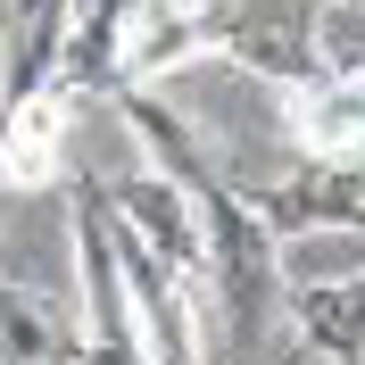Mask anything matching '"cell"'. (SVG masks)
<instances>
[{"label": "cell", "mask_w": 365, "mask_h": 365, "mask_svg": "<svg viewBox=\"0 0 365 365\" xmlns=\"http://www.w3.org/2000/svg\"><path fill=\"white\" fill-rule=\"evenodd\" d=\"M191 200H200V225H207V291L225 307V349L232 357H257L274 307H282V241L266 232L250 191H232L216 175L191 182Z\"/></svg>", "instance_id": "6da1fadb"}, {"label": "cell", "mask_w": 365, "mask_h": 365, "mask_svg": "<svg viewBox=\"0 0 365 365\" xmlns=\"http://www.w3.org/2000/svg\"><path fill=\"white\" fill-rule=\"evenodd\" d=\"M67 241H75V341H83V365H150L133 291H125V266H116V241H108V191L91 175L67 191Z\"/></svg>", "instance_id": "7a4b0ae2"}, {"label": "cell", "mask_w": 365, "mask_h": 365, "mask_svg": "<svg viewBox=\"0 0 365 365\" xmlns=\"http://www.w3.org/2000/svg\"><path fill=\"white\" fill-rule=\"evenodd\" d=\"M207 42L216 58L257 83L291 91L332 75V50H324V17H282V9H250V0H207Z\"/></svg>", "instance_id": "3957f363"}, {"label": "cell", "mask_w": 365, "mask_h": 365, "mask_svg": "<svg viewBox=\"0 0 365 365\" xmlns=\"http://www.w3.org/2000/svg\"><path fill=\"white\" fill-rule=\"evenodd\" d=\"M100 191H108V182H100ZM108 241H116V266H125V291H133L150 365H207V349H200V282L175 274L116 207H108Z\"/></svg>", "instance_id": "277c9868"}, {"label": "cell", "mask_w": 365, "mask_h": 365, "mask_svg": "<svg viewBox=\"0 0 365 365\" xmlns=\"http://www.w3.org/2000/svg\"><path fill=\"white\" fill-rule=\"evenodd\" d=\"M250 207L266 216L274 241H299V232H365V175L357 166H307L299 158L282 182H250Z\"/></svg>", "instance_id": "5b68a950"}, {"label": "cell", "mask_w": 365, "mask_h": 365, "mask_svg": "<svg viewBox=\"0 0 365 365\" xmlns=\"http://www.w3.org/2000/svg\"><path fill=\"white\" fill-rule=\"evenodd\" d=\"M108 207H116V216H125V225H133L175 274H191V282L207 291V225H200V200H191L175 175L133 166L125 182H108Z\"/></svg>", "instance_id": "8992f818"}, {"label": "cell", "mask_w": 365, "mask_h": 365, "mask_svg": "<svg viewBox=\"0 0 365 365\" xmlns=\"http://www.w3.org/2000/svg\"><path fill=\"white\" fill-rule=\"evenodd\" d=\"M282 133L307 166H357L365 175V75H316L282 91Z\"/></svg>", "instance_id": "52a82bcc"}, {"label": "cell", "mask_w": 365, "mask_h": 365, "mask_svg": "<svg viewBox=\"0 0 365 365\" xmlns=\"http://www.w3.org/2000/svg\"><path fill=\"white\" fill-rule=\"evenodd\" d=\"M75 100L67 83H42L34 100L0 116V191H50L67 182V125H75Z\"/></svg>", "instance_id": "ba28073f"}, {"label": "cell", "mask_w": 365, "mask_h": 365, "mask_svg": "<svg viewBox=\"0 0 365 365\" xmlns=\"http://www.w3.org/2000/svg\"><path fill=\"white\" fill-rule=\"evenodd\" d=\"M0 116L34 100L42 83H58V58H67L75 34V0H0Z\"/></svg>", "instance_id": "9c48e42d"}, {"label": "cell", "mask_w": 365, "mask_h": 365, "mask_svg": "<svg viewBox=\"0 0 365 365\" xmlns=\"http://www.w3.org/2000/svg\"><path fill=\"white\" fill-rule=\"evenodd\" d=\"M207 0H133L125 17V83H166L207 58Z\"/></svg>", "instance_id": "30bf717a"}, {"label": "cell", "mask_w": 365, "mask_h": 365, "mask_svg": "<svg viewBox=\"0 0 365 365\" xmlns=\"http://www.w3.org/2000/svg\"><path fill=\"white\" fill-rule=\"evenodd\" d=\"M282 316H291L299 349H316L324 365H365V274H349V282H282Z\"/></svg>", "instance_id": "8fae6325"}, {"label": "cell", "mask_w": 365, "mask_h": 365, "mask_svg": "<svg viewBox=\"0 0 365 365\" xmlns=\"http://www.w3.org/2000/svg\"><path fill=\"white\" fill-rule=\"evenodd\" d=\"M125 17H133V0H75V34H67V58H58V83L75 100L125 91Z\"/></svg>", "instance_id": "7c38bea8"}, {"label": "cell", "mask_w": 365, "mask_h": 365, "mask_svg": "<svg viewBox=\"0 0 365 365\" xmlns=\"http://www.w3.org/2000/svg\"><path fill=\"white\" fill-rule=\"evenodd\" d=\"M0 365H83L75 316H50L34 291L0 282Z\"/></svg>", "instance_id": "4fadbf2b"}, {"label": "cell", "mask_w": 365, "mask_h": 365, "mask_svg": "<svg viewBox=\"0 0 365 365\" xmlns=\"http://www.w3.org/2000/svg\"><path fill=\"white\" fill-rule=\"evenodd\" d=\"M332 9H357V17H365V0H332Z\"/></svg>", "instance_id": "5bb4252c"}]
</instances>
